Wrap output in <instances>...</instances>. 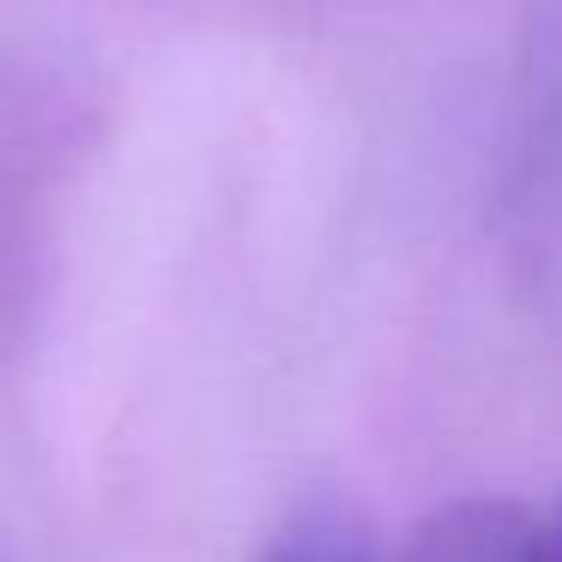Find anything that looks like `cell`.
I'll list each match as a JSON object with an SVG mask.
<instances>
[{
	"mask_svg": "<svg viewBox=\"0 0 562 562\" xmlns=\"http://www.w3.org/2000/svg\"><path fill=\"white\" fill-rule=\"evenodd\" d=\"M260 562H381V557H375V538H369V526L357 514L315 508V514H296L267 544Z\"/></svg>",
	"mask_w": 562,
	"mask_h": 562,
	"instance_id": "obj_1",
	"label": "cell"
},
{
	"mask_svg": "<svg viewBox=\"0 0 562 562\" xmlns=\"http://www.w3.org/2000/svg\"><path fill=\"white\" fill-rule=\"evenodd\" d=\"M508 562H562V502L520 538V550H514Z\"/></svg>",
	"mask_w": 562,
	"mask_h": 562,
	"instance_id": "obj_2",
	"label": "cell"
}]
</instances>
